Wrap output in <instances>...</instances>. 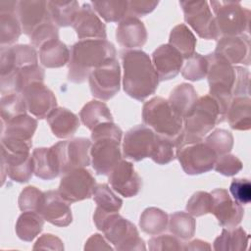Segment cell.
<instances>
[{"label":"cell","instance_id":"obj_24","mask_svg":"<svg viewBox=\"0 0 251 251\" xmlns=\"http://www.w3.org/2000/svg\"><path fill=\"white\" fill-rule=\"evenodd\" d=\"M151 61L159 80L162 81L175 78L183 65V58L180 53L169 43L160 45L152 53Z\"/></svg>","mask_w":251,"mask_h":251},{"label":"cell","instance_id":"obj_33","mask_svg":"<svg viewBox=\"0 0 251 251\" xmlns=\"http://www.w3.org/2000/svg\"><path fill=\"white\" fill-rule=\"evenodd\" d=\"M81 123L90 130L104 123L113 122V116L108 106L102 101L92 100L86 103L79 112Z\"/></svg>","mask_w":251,"mask_h":251},{"label":"cell","instance_id":"obj_34","mask_svg":"<svg viewBox=\"0 0 251 251\" xmlns=\"http://www.w3.org/2000/svg\"><path fill=\"white\" fill-rule=\"evenodd\" d=\"M249 234L242 227L224 228L214 241L217 251H242L247 248Z\"/></svg>","mask_w":251,"mask_h":251},{"label":"cell","instance_id":"obj_22","mask_svg":"<svg viewBox=\"0 0 251 251\" xmlns=\"http://www.w3.org/2000/svg\"><path fill=\"white\" fill-rule=\"evenodd\" d=\"M72 25L80 40L106 39L107 37L105 24L89 3L82 4Z\"/></svg>","mask_w":251,"mask_h":251},{"label":"cell","instance_id":"obj_49","mask_svg":"<svg viewBox=\"0 0 251 251\" xmlns=\"http://www.w3.org/2000/svg\"><path fill=\"white\" fill-rule=\"evenodd\" d=\"M43 192L40 191L35 186H26L25 187L18 200L19 208L23 212L31 211V212H37L40 203L42 201Z\"/></svg>","mask_w":251,"mask_h":251},{"label":"cell","instance_id":"obj_31","mask_svg":"<svg viewBox=\"0 0 251 251\" xmlns=\"http://www.w3.org/2000/svg\"><path fill=\"white\" fill-rule=\"evenodd\" d=\"M197 99V92L191 84L180 83L173 89L168 101L173 110L184 119L192 111Z\"/></svg>","mask_w":251,"mask_h":251},{"label":"cell","instance_id":"obj_25","mask_svg":"<svg viewBox=\"0 0 251 251\" xmlns=\"http://www.w3.org/2000/svg\"><path fill=\"white\" fill-rule=\"evenodd\" d=\"M44 77V70L38 64L24 67L11 75L1 78V93L3 95L10 93L21 94L31 83L43 82Z\"/></svg>","mask_w":251,"mask_h":251},{"label":"cell","instance_id":"obj_56","mask_svg":"<svg viewBox=\"0 0 251 251\" xmlns=\"http://www.w3.org/2000/svg\"><path fill=\"white\" fill-rule=\"evenodd\" d=\"M33 249L64 250V244L59 237L51 233H45L37 239L33 246Z\"/></svg>","mask_w":251,"mask_h":251},{"label":"cell","instance_id":"obj_14","mask_svg":"<svg viewBox=\"0 0 251 251\" xmlns=\"http://www.w3.org/2000/svg\"><path fill=\"white\" fill-rule=\"evenodd\" d=\"M155 140V132L144 125H138L126 131L123 142V154L126 158L139 162L149 158Z\"/></svg>","mask_w":251,"mask_h":251},{"label":"cell","instance_id":"obj_58","mask_svg":"<svg viewBox=\"0 0 251 251\" xmlns=\"http://www.w3.org/2000/svg\"><path fill=\"white\" fill-rule=\"evenodd\" d=\"M211 246L208 242L202 241L200 239H194L188 244L183 245V250H210Z\"/></svg>","mask_w":251,"mask_h":251},{"label":"cell","instance_id":"obj_19","mask_svg":"<svg viewBox=\"0 0 251 251\" xmlns=\"http://www.w3.org/2000/svg\"><path fill=\"white\" fill-rule=\"evenodd\" d=\"M2 184L5 176L16 182H27L34 174L33 161L30 152L13 153L1 150Z\"/></svg>","mask_w":251,"mask_h":251},{"label":"cell","instance_id":"obj_35","mask_svg":"<svg viewBox=\"0 0 251 251\" xmlns=\"http://www.w3.org/2000/svg\"><path fill=\"white\" fill-rule=\"evenodd\" d=\"M44 221L37 212H23L18 218L15 227L18 237L23 241L31 242L42 231Z\"/></svg>","mask_w":251,"mask_h":251},{"label":"cell","instance_id":"obj_16","mask_svg":"<svg viewBox=\"0 0 251 251\" xmlns=\"http://www.w3.org/2000/svg\"><path fill=\"white\" fill-rule=\"evenodd\" d=\"M37 64V53L33 46L27 44L2 46L0 50V78H5L24 67Z\"/></svg>","mask_w":251,"mask_h":251},{"label":"cell","instance_id":"obj_8","mask_svg":"<svg viewBox=\"0 0 251 251\" xmlns=\"http://www.w3.org/2000/svg\"><path fill=\"white\" fill-rule=\"evenodd\" d=\"M217 157L203 140L182 144L176 151V158L182 170L190 176L201 175L214 169Z\"/></svg>","mask_w":251,"mask_h":251},{"label":"cell","instance_id":"obj_26","mask_svg":"<svg viewBox=\"0 0 251 251\" xmlns=\"http://www.w3.org/2000/svg\"><path fill=\"white\" fill-rule=\"evenodd\" d=\"M116 39L124 48L142 47L147 41V31L144 24L138 18L126 17L116 28Z\"/></svg>","mask_w":251,"mask_h":251},{"label":"cell","instance_id":"obj_13","mask_svg":"<svg viewBox=\"0 0 251 251\" xmlns=\"http://www.w3.org/2000/svg\"><path fill=\"white\" fill-rule=\"evenodd\" d=\"M121 141L112 137H101L93 140L90 158L93 170L97 175L109 176L116 165L122 160Z\"/></svg>","mask_w":251,"mask_h":251},{"label":"cell","instance_id":"obj_47","mask_svg":"<svg viewBox=\"0 0 251 251\" xmlns=\"http://www.w3.org/2000/svg\"><path fill=\"white\" fill-rule=\"evenodd\" d=\"M213 198L206 191L195 192L186 203V211L193 217H201L211 213Z\"/></svg>","mask_w":251,"mask_h":251},{"label":"cell","instance_id":"obj_30","mask_svg":"<svg viewBox=\"0 0 251 251\" xmlns=\"http://www.w3.org/2000/svg\"><path fill=\"white\" fill-rule=\"evenodd\" d=\"M37 128V121L29 115L18 116L6 124H1V137H11L25 141H32Z\"/></svg>","mask_w":251,"mask_h":251},{"label":"cell","instance_id":"obj_23","mask_svg":"<svg viewBox=\"0 0 251 251\" xmlns=\"http://www.w3.org/2000/svg\"><path fill=\"white\" fill-rule=\"evenodd\" d=\"M214 54L230 65H250V39L248 35L222 37Z\"/></svg>","mask_w":251,"mask_h":251},{"label":"cell","instance_id":"obj_57","mask_svg":"<svg viewBox=\"0 0 251 251\" xmlns=\"http://www.w3.org/2000/svg\"><path fill=\"white\" fill-rule=\"evenodd\" d=\"M84 250H113L99 233L92 234L85 242Z\"/></svg>","mask_w":251,"mask_h":251},{"label":"cell","instance_id":"obj_29","mask_svg":"<svg viewBox=\"0 0 251 251\" xmlns=\"http://www.w3.org/2000/svg\"><path fill=\"white\" fill-rule=\"evenodd\" d=\"M226 118L232 129L249 130L251 127V99L249 96L233 97Z\"/></svg>","mask_w":251,"mask_h":251},{"label":"cell","instance_id":"obj_52","mask_svg":"<svg viewBox=\"0 0 251 251\" xmlns=\"http://www.w3.org/2000/svg\"><path fill=\"white\" fill-rule=\"evenodd\" d=\"M149 250L165 251V250H183V245L176 236L163 234L154 236L149 239Z\"/></svg>","mask_w":251,"mask_h":251},{"label":"cell","instance_id":"obj_5","mask_svg":"<svg viewBox=\"0 0 251 251\" xmlns=\"http://www.w3.org/2000/svg\"><path fill=\"white\" fill-rule=\"evenodd\" d=\"M208 61V83L210 96L216 100L219 106V124L226 120L228 106L233 98L235 82V70L232 65L214 53L205 56Z\"/></svg>","mask_w":251,"mask_h":251},{"label":"cell","instance_id":"obj_12","mask_svg":"<svg viewBox=\"0 0 251 251\" xmlns=\"http://www.w3.org/2000/svg\"><path fill=\"white\" fill-rule=\"evenodd\" d=\"M60 159L61 175L75 169L87 167L90 164L91 141L84 137L60 141L54 144Z\"/></svg>","mask_w":251,"mask_h":251},{"label":"cell","instance_id":"obj_11","mask_svg":"<svg viewBox=\"0 0 251 251\" xmlns=\"http://www.w3.org/2000/svg\"><path fill=\"white\" fill-rule=\"evenodd\" d=\"M185 23L204 39L217 40L214 16L207 1H180Z\"/></svg>","mask_w":251,"mask_h":251},{"label":"cell","instance_id":"obj_1","mask_svg":"<svg viewBox=\"0 0 251 251\" xmlns=\"http://www.w3.org/2000/svg\"><path fill=\"white\" fill-rule=\"evenodd\" d=\"M125 92L137 101H143L154 94L159 77L147 53L140 49L122 50Z\"/></svg>","mask_w":251,"mask_h":251},{"label":"cell","instance_id":"obj_43","mask_svg":"<svg viewBox=\"0 0 251 251\" xmlns=\"http://www.w3.org/2000/svg\"><path fill=\"white\" fill-rule=\"evenodd\" d=\"M176 145L175 141L155 133V140L150 158L158 165H166L176 158Z\"/></svg>","mask_w":251,"mask_h":251},{"label":"cell","instance_id":"obj_36","mask_svg":"<svg viewBox=\"0 0 251 251\" xmlns=\"http://www.w3.org/2000/svg\"><path fill=\"white\" fill-rule=\"evenodd\" d=\"M196 42L193 32L184 24H179L171 30L169 44L177 50L185 60L195 53Z\"/></svg>","mask_w":251,"mask_h":251},{"label":"cell","instance_id":"obj_53","mask_svg":"<svg viewBox=\"0 0 251 251\" xmlns=\"http://www.w3.org/2000/svg\"><path fill=\"white\" fill-rule=\"evenodd\" d=\"M236 77L233 87V97L249 96V71L243 67H234Z\"/></svg>","mask_w":251,"mask_h":251},{"label":"cell","instance_id":"obj_40","mask_svg":"<svg viewBox=\"0 0 251 251\" xmlns=\"http://www.w3.org/2000/svg\"><path fill=\"white\" fill-rule=\"evenodd\" d=\"M22 32V26L16 11L0 12V43L1 47L15 43Z\"/></svg>","mask_w":251,"mask_h":251},{"label":"cell","instance_id":"obj_21","mask_svg":"<svg viewBox=\"0 0 251 251\" xmlns=\"http://www.w3.org/2000/svg\"><path fill=\"white\" fill-rule=\"evenodd\" d=\"M16 14L20 21L22 31L28 37L38 26L51 20L47 1L43 0L18 1Z\"/></svg>","mask_w":251,"mask_h":251},{"label":"cell","instance_id":"obj_54","mask_svg":"<svg viewBox=\"0 0 251 251\" xmlns=\"http://www.w3.org/2000/svg\"><path fill=\"white\" fill-rule=\"evenodd\" d=\"M158 1H149V0H131L127 1L128 9L127 16L130 17H142L150 14L158 6ZM126 16V17H127Z\"/></svg>","mask_w":251,"mask_h":251},{"label":"cell","instance_id":"obj_6","mask_svg":"<svg viewBox=\"0 0 251 251\" xmlns=\"http://www.w3.org/2000/svg\"><path fill=\"white\" fill-rule=\"evenodd\" d=\"M219 106L214 98L210 95L198 98L192 111L183 119L180 145L203 140V137L219 124Z\"/></svg>","mask_w":251,"mask_h":251},{"label":"cell","instance_id":"obj_41","mask_svg":"<svg viewBox=\"0 0 251 251\" xmlns=\"http://www.w3.org/2000/svg\"><path fill=\"white\" fill-rule=\"evenodd\" d=\"M169 229L176 237L186 240L195 233L196 222L194 218L186 212H176L170 215Z\"/></svg>","mask_w":251,"mask_h":251},{"label":"cell","instance_id":"obj_39","mask_svg":"<svg viewBox=\"0 0 251 251\" xmlns=\"http://www.w3.org/2000/svg\"><path fill=\"white\" fill-rule=\"evenodd\" d=\"M91 6L99 17H101L107 23L121 22L127 16V1H92Z\"/></svg>","mask_w":251,"mask_h":251},{"label":"cell","instance_id":"obj_20","mask_svg":"<svg viewBox=\"0 0 251 251\" xmlns=\"http://www.w3.org/2000/svg\"><path fill=\"white\" fill-rule=\"evenodd\" d=\"M109 182L116 192L126 198L136 196L142 186L132 163L126 160H121L109 174Z\"/></svg>","mask_w":251,"mask_h":251},{"label":"cell","instance_id":"obj_18","mask_svg":"<svg viewBox=\"0 0 251 251\" xmlns=\"http://www.w3.org/2000/svg\"><path fill=\"white\" fill-rule=\"evenodd\" d=\"M58 190L43 192L37 213L48 223L57 226H68L73 221L72 210Z\"/></svg>","mask_w":251,"mask_h":251},{"label":"cell","instance_id":"obj_55","mask_svg":"<svg viewBox=\"0 0 251 251\" xmlns=\"http://www.w3.org/2000/svg\"><path fill=\"white\" fill-rule=\"evenodd\" d=\"M122 135H123L122 129L113 122L101 124L91 130L92 141L101 137H112L121 141Z\"/></svg>","mask_w":251,"mask_h":251},{"label":"cell","instance_id":"obj_32","mask_svg":"<svg viewBox=\"0 0 251 251\" xmlns=\"http://www.w3.org/2000/svg\"><path fill=\"white\" fill-rule=\"evenodd\" d=\"M70 56L68 46L59 39L48 41L39 48V60L45 68L64 67L69 64Z\"/></svg>","mask_w":251,"mask_h":251},{"label":"cell","instance_id":"obj_9","mask_svg":"<svg viewBox=\"0 0 251 251\" xmlns=\"http://www.w3.org/2000/svg\"><path fill=\"white\" fill-rule=\"evenodd\" d=\"M88 81L91 94L95 98L103 101L113 98L121 86V69L116 58L109 59L94 69L88 76Z\"/></svg>","mask_w":251,"mask_h":251},{"label":"cell","instance_id":"obj_10","mask_svg":"<svg viewBox=\"0 0 251 251\" xmlns=\"http://www.w3.org/2000/svg\"><path fill=\"white\" fill-rule=\"evenodd\" d=\"M95 185L96 180L90 172L81 168L64 174L58 191L67 202L74 203L90 198Z\"/></svg>","mask_w":251,"mask_h":251},{"label":"cell","instance_id":"obj_28","mask_svg":"<svg viewBox=\"0 0 251 251\" xmlns=\"http://www.w3.org/2000/svg\"><path fill=\"white\" fill-rule=\"evenodd\" d=\"M48 125L53 134L58 138L73 136L79 126L78 117L70 110L57 107L47 117Z\"/></svg>","mask_w":251,"mask_h":251},{"label":"cell","instance_id":"obj_46","mask_svg":"<svg viewBox=\"0 0 251 251\" xmlns=\"http://www.w3.org/2000/svg\"><path fill=\"white\" fill-rule=\"evenodd\" d=\"M205 143L219 157L221 155L230 152L233 146V136L230 131L223 128H218L206 137Z\"/></svg>","mask_w":251,"mask_h":251},{"label":"cell","instance_id":"obj_3","mask_svg":"<svg viewBox=\"0 0 251 251\" xmlns=\"http://www.w3.org/2000/svg\"><path fill=\"white\" fill-rule=\"evenodd\" d=\"M93 222L106 239L115 245L117 250H145V244L139 237L136 226L123 218L118 212H107L96 207Z\"/></svg>","mask_w":251,"mask_h":251},{"label":"cell","instance_id":"obj_17","mask_svg":"<svg viewBox=\"0 0 251 251\" xmlns=\"http://www.w3.org/2000/svg\"><path fill=\"white\" fill-rule=\"evenodd\" d=\"M26 110L37 119L47 118L57 108V99L43 82L37 81L28 85L22 93Z\"/></svg>","mask_w":251,"mask_h":251},{"label":"cell","instance_id":"obj_45","mask_svg":"<svg viewBox=\"0 0 251 251\" xmlns=\"http://www.w3.org/2000/svg\"><path fill=\"white\" fill-rule=\"evenodd\" d=\"M208 73V61L205 56L194 53L186 59L181 68V75L188 80L196 81L203 79Z\"/></svg>","mask_w":251,"mask_h":251},{"label":"cell","instance_id":"obj_15","mask_svg":"<svg viewBox=\"0 0 251 251\" xmlns=\"http://www.w3.org/2000/svg\"><path fill=\"white\" fill-rule=\"evenodd\" d=\"M213 203L211 213L216 217L221 226L225 228H233L242 221L243 207L231 196L227 190L217 188L211 192Z\"/></svg>","mask_w":251,"mask_h":251},{"label":"cell","instance_id":"obj_37","mask_svg":"<svg viewBox=\"0 0 251 251\" xmlns=\"http://www.w3.org/2000/svg\"><path fill=\"white\" fill-rule=\"evenodd\" d=\"M47 8L51 20L57 26L72 25L79 10L77 1H47Z\"/></svg>","mask_w":251,"mask_h":251},{"label":"cell","instance_id":"obj_48","mask_svg":"<svg viewBox=\"0 0 251 251\" xmlns=\"http://www.w3.org/2000/svg\"><path fill=\"white\" fill-rule=\"evenodd\" d=\"M58 31V26L53 23V21H47L46 23L38 26L29 36L31 45L33 47L40 48L43 44H45L48 41L59 39Z\"/></svg>","mask_w":251,"mask_h":251},{"label":"cell","instance_id":"obj_27","mask_svg":"<svg viewBox=\"0 0 251 251\" xmlns=\"http://www.w3.org/2000/svg\"><path fill=\"white\" fill-rule=\"evenodd\" d=\"M34 175L45 180L56 178L61 175V164L55 145L35 148L32 151Z\"/></svg>","mask_w":251,"mask_h":251},{"label":"cell","instance_id":"obj_38","mask_svg":"<svg viewBox=\"0 0 251 251\" xmlns=\"http://www.w3.org/2000/svg\"><path fill=\"white\" fill-rule=\"evenodd\" d=\"M169 217L167 213L156 207L146 208L139 220L141 229L150 235H158L164 232L168 226Z\"/></svg>","mask_w":251,"mask_h":251},{"label":"cell","instance_id":"obj_7","mask_svg":"<svg viewBox=\"0 0 251 251\" xmlns=\"http://www.w3.org/2000/svg\"><path fill=\"white\" fill-rule=\"evenodd\" d=\"M215 14L217 40L222 37L249 36L250 11L235 1H210Z\"/></svg>","mask_w":251,"mask_h":251},{"label":"cell","instance_id":"obj_50","mask_svg":"<svg viewBox=\"0 0 251 251\" xmlns=\"http://www.w3.org/2000/svg\"><path fill=\"white\" fill-rule=\"evenodd\" d=\"M243 165L242 162L232 154H224L217 157L214 170L226 176H232L238 174Z\"/></svg>","mask_w":251,"mask_h":251},{"label":"cell","instance_id":"obj_44","mask_svg":"<svg viewBox=\"0 0 251 251\" xmlns=\"http://www.w3.org/2000/svg\"><path fill=\"white\" fill-rule=\"evenodd\" d=\"M92 196L97 207L107 212H118L123 205V200L110 189L108 184L105 183L96 184Z\"/></svg>","mask_w":251,"mask_h":251},{"label":"cell","instance_id":"obj_4","mask_svg":"<svg viewBox=\"0 0 251 251\" xmlns=\"http://www.w3.org/2000/svg\"><path fill=\"white\" fill-rule=\"evenodd\" d=\"M144 126L151 128L156 134L175 141L176 149L181 143L183 119L171 107L168 99L156 96L144 103L142 108Z\"/></svg>","mask_w":251,"mask_h":251},{"label":"cell","instance_id":"obj_2","mask_svg":"<svg viewBox=\"0 0 251 251\" xmlns=\"http://www.w3.org/2000/svg\"><path fill=\"white\" fill-rule=\"evenodd\" d=\"M68 78L82 83L90 73L109 59L116 58V48L106 39L78 40L71 47Z\"/></svg>","mask_w":251,"mask_h":251},{"label":"cell","instance_id":"obj_42","mask_svg":"<svg viewBox=\"0 0 251 251\" xmlns=\"http://www.w3.org/2000/svg\"><path fill=\"white\" fill-rule=\"evenodd\" d=\"M1 124H6L12 119L26 114V106L21 94L10 93L1 97Z\"/></svg>","mask_w":251,"mask_h":251},{"label":"cell","instance_id":"obj_51","mask_svg":"<svg viewBox=\"0 0 251 251\" xmlns=\"http://www.w3.org/2000/svg\"><path fill=\"white\" fill-rule=\"evenodd\" d=\"M229 192L240 205H246L251 201V184L247 178H233L229 185Z\"/></svg>","mask_w":251,"mask_h":251}]
</instances>
